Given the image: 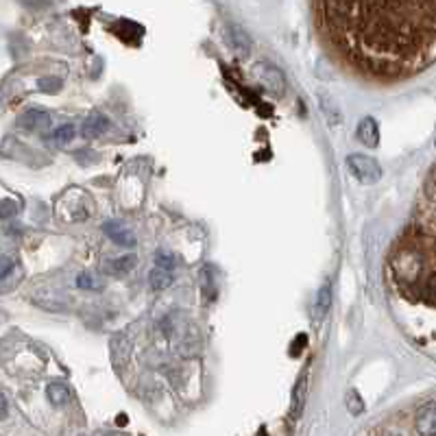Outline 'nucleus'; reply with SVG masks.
Here are the masks:
<instances>
[{"instance_id":"6","label":"nucleus","mask_w":436,"mask_h":436,"mask_svg":"<svg viewBox=\"0 0 436 436\" xmlns=\"http://www.w3.org/2000/svg\"><path fill=\"white\" fill-rule=\"evenodd\" d=\"M18 127L24 131H44L50 127V113L44 109H27L18 118Z\"/></svg>"},{"instance_id":"13","label":"nucleus","mask_w":436,"mask_h":436,"mask_svg":"<svg viewBox=\"0 0 436 436\" xmlns=\"http://www.w3.org/2000/svg\"><path fill=\"white\" fill-rule=\"evenodd\" d=\"M138 264V258L133 253H127V255H120V258H116V260H109L107 264H105V271L109 273V275H124V273H129V271H133V266Z\"/></svg>"},{"instance_id":"16","label":"nucleus","mask_w":436,"mask_h":436,"mask_svg":"<svg viewBox=\"0 0 436 436\" xmlns=\"http://www.w3.org/2000/svg\"><path fill=\"white\" fill-rule=\"evenodd\" d=\"M345 406H347V410L353 415V417H358V415H362L364 413V402H362V397H360V393L358 391H347V395H345Z\"/></svg>"},{"instance_id":"24","label":"nucleus","mask_w":436,"mask_h":436,"mask_svg":"<svg viewBox=\"0 0 436 436\" xmlns=\"http://www.w3.org/2000/svg\"><path fill=\"white\" fill-rule=\"evenodd\" d=\"M7 413H9V402H7L5 393L0 391V419H5V417H7Z\"/></svg>"},{"instance_id":"10","label":"nucleus","mask_w":436,"mask_h":436,"mask_svg":"<svg viewBox=\"0 0 436 436\" xmlns=\"http://www.w3.org/2000/svg\"><path fill=\"white\" fill-rule=\"evenodd\" d=\"M227 40H229V46H232L238 55H249L251 50V40L249 35L242 31L240 27H236V24H232V27H227Z\"/></svg>"},{"instance_id":"22","label":"nucleus","mask_w":436,"mask_h":436,"mask_svg":"<svg viewBox=\"0 0 436 436\" xmlns=\"http://www.w3.org/2000/svg\"><path fill=\"white\" fill-rule=\"evenodd\" d=\"M18 212V208H16V203L14 201H3L0 203V218H9V216H14Z\"/></svg>"},{"instance_id":"8","label":"nucleus","mask_w":436,"mask_h":436,"mask_svg":"<svg viewBox=\"0 0 436 436\" xmlns=\"http://www.w3.org/2000/svg\"><path fill=\"white\" fill-rule=\"evenodd\" d=\"M109 129V120L107 116H102L100 111H92L83 122V138L87 140H96L98 135H102Z\"/></svg>"},{"instance_id":"9","label":"nucleus","mask_w":436,"mask_h":436,"mask_svg":"<svg viewBox=\"0 0 436 436\" xmlns=\"http://www.w3.org/2000/svg\"><path fill=\"white\" fill-rule=\"evenodd\" d=\"M199 281H201V294H203L205 303H212L216 299V271L212 264L201 266Z\"/></svg>"},{"instance_id":"3","label":"nucleus","mask_w":436,"mask_h":436,"mask_svg":"<svg viewBox=\"0 0 436 436\" xmlns=\"http://www.w3.org/2000/svg\"><path fill=\"white\" fill-rule=\"evenodd\" d=\"M109 353H111V364L113 369L122 373L129 364V353H131V342L124 334H113L109 340Z\"/></svg>"},{"instance_id":"20","label":"nucleus","mask_w":436,"mask_h":436,"mask_svg":"<svg viewBox=\"0 0 436 436\" xmlns=\"http://www.w3.org/2000/svg\"><path fill=\"white\" fill-rule=\"evenodd\" d=\"M74 135H76L74 124H61V127H57V131H55V140L59 144L70 142V140H74Z\"/></svg>"},{"instance_id":"14","label":"nucleus","mask_w":436,"mask_h":436,"mask_svg":"<svg viewBox=\"0 0 436 436\" xmlns=\"http://www.w3.org/2000/svg\"><path fill=\"white\" fill-rule=\"evenodd\" d=\"M46 397H48V402L53 406H66L70 402V389L66 386V384H61V382L48 384Z\"/></svg>"},{"instance_id":"7","label":"nucleus","mask_w":436,"mask_h":436,"mask_svg":"<svg viewBox=\"0 0 436 436\" xmlns=\"http://www.w3.org/2000/svg\"><path fill=\"white\" fill-rule=\"evenodd\" d=\"M358 140L371 149H375L380 144V127H378L375 118L367 116L360 120V124H358Z\"/></svg>"},{"instance_id":"23","label":"nucleus","mask_w":436,"mask_h":436,"mask_svg":"<svg viewBox=\"0 0 436 436\" xmlns=\"http://www.w3.org/2000/svg\"><path fill=\"white\" fill-rule=\"evenodd\" d=\"M11 271H14V260L7 258V255H3V258H0V281H3Z\"/></svg>"},{"instance_id":"2","label":"nucleus","mask_w":436,"mask_h":436,"mask_svg":"<svg viewBox=\"0 0 436 436\" xmlns=\"http://www.w3.org/2000/svg\"><path fill=\"white\" fill-rule=\"evenodd\" d=\"M253 74L258 76V81H260L271 94H275V96H281V94H284V89H286L284 74H281L275 66H271V63H266V61L255 63Z\"/></svg>"},{"instance_id":"18","label":"nucleus","mask_w":436,"mask_h":436,"mask_svg":"<svg viewBox=\"0 0 436 436\" xmlns=\"http://www.w3.org/2000/svg\"><path fill=\"white\" fill-rule=\"evenodd\" d=\"M76 286H79L81 290H100L102 288L100 279L96 275H89V273H81L79 277H76Z\"/></svg>"},{"instance_id":"12","label":"nucleus","mask_w":436,"mask_h":436,"mask_svg":"<svg viewBox=\"0 0 436 436\" xmlns=\"http://www.w3.org/2000/svg\"><path fill=\"white\" fill-rule=\"evenodd\" d=\"M329 307H331V284H329V281H325V284L320 286V288H318V292H316L314 318H316V320L325 318V314L329 312Z\"/></svg>"},{"instance_id":"15","label":"nucleus","mask_w":436,"mask_h":436,"mask_svg":"<svg viewBox=\"0 0 436 436\" xmlns=\"http://www.w3.org/2000/svg\"><path fill=\"white\" fill-rule=\"evenodd\" d=\"M175 281L173 271H164V268H153L151 275H149V284L153 290H166L171 288Z\"/></svg>"},{"instance_id":"4","label":"nucleus","mask_w":436,"mask_h":436,"mask_svg":"<svg viewBox=\"0 0 436 436\" xmlns=\"http://www.w3.org/2000/svg\"><path fill=\"white\" fill-rule=\"evenodd\" d=\"M415 428L419 436H436V402H430L417 410Z\"/></svg>"},{"instance_id":"21","label":"nucleus","mask_w":436,"mask_h":436,"mask_svg":"<svg viewBox=\"0 0 436 436\" xmlns=\"http://www.w3.org/2000/svg\"><path fill=\"white\" fill-rule=\"evenodd\" d=\"M37 87L46 94H55L61 87V79H57V76H44V79H40V83H37Z\"/></svg>"},{"instance_id":"5","label":"nucleus","mask_w":436,"mask_h":436,"mask_svg":"<svg viewBox=\"0 0 436 436\" xmlns=\"http://www.w3.org/2000/svg\"><path fill=\"white\" fill-rule=\"evenodd\" d=\"M102 232H105V236H107L109 240L116 242L118 247L133 249L135 242H138V238H135V234L131 232V229H127V227H124L122 223H118V221H109V223H105V225H102Z\"/></svg>"},{"instance_id":"25","label":"nucleus","mask_w":436,"mask_h":436,"mask_svg":"<svg viewBox=\"0 0 436 436\" xmlns=\"http://www.w3.org/2000/svg\"><path fill=\"white\" fill-rule=\"evenodd\" d=\"M24 5H29V7H46L50 0H22Z\"/></svg>"},{"instance_id":"11","label":"nucleus","mask_w":436,"mask_h":436,"mask_svg":"<svg viewBox=\"0 0 436 436\" xmlns=\"http://www.w3.org/2000/svg\"><path fill=\"white\" fill-rule=\"evenodd\" d=\"M201 347V336H199V329L195 325H190L184 336H182V342L177 345V351L182 356H195Z\"/></svg>"},{"instance_id":"26","label":"nucleus","mask_w":436,"mask_h":436,"mask_svg":"<svg viewBox=\"0 0 436 436\" xmlns=\"http://www.w3.org/2000/svg\"><path fill=\"white\" fill-rule=\"evenodd\" d=\"M384 436H402V434H397V432H389V434H384Z\"/></svg>"},{"instance_id":"17","label":"nucleus","mask_w":436,"mask_h":436,"mask_svg":"<svg viewBox=\"0 0 436 436\" xmlns=\"http://www.w3.org/2000/svg\"><path fill=\"white\" fill-rule=\"evenodd\" d=\"M303 393H305V375L299 380L297 389H294V395H292V417H299L301 408H303Z\"/></svg>"},{"instance_id":"19","label":"nucleus","mask_w":436,"mask_h":436,"mask_svg":"<svg viewBox=\"0 0 436 436\" xmlns=\"http://www.w3.org/2000/svg\"><path fill=\"white\" fill-rule=\"evenodd\" d=\"M155 266L164 268V271H173V268H175V255L171 251H166V249H160L155 253Z\"/></svg>"},{"instance_id":"1","label":"nucleus","mask_w":436,"mask_h":436,"mask_svg":"<svg viewBox=\"0 0 436 436\" xmlns=\"http://www.w3.org/2000/svg\"><path fill=\"white\" fill-rule=\"evenodd\" d=\"M347 168L358 179V182L364 184V186L378 184L382 179V168H380L378 160L362 155V153H353V155L347 157Z\"/></svg>"}]
</instances>
